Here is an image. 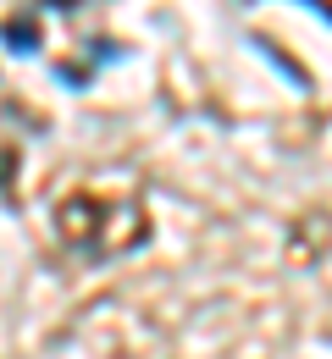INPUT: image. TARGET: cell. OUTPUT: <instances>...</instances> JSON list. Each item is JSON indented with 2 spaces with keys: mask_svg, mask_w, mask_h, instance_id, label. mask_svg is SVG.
Here are the masks:
<instances>
[{
  "mask_svg": "<svg viewBox=\"0 0 332 359\" xmlns=\"http://www.w3.org/2000/svg\"><path fill=\"white\" fill-rule=\"evenodd\" d=\"M50 226H55V243L84 260V266H111L122 255H133L150 243V205H144L139 182H78L72 194L55 199L50 210Z\"/></svg>",
  "mask_w": 332,
  "mask_h": 359,
  "instance_id": "6da1fadb",
  "label": "cell"
},
{
  "mask_svg": "<svg viewBox=\"0 0 332 359\" xmlns=\"http://www.w3.org/2000/svg\"><path fill=\"white\" fill-rule=\"evenodd\" d=\"M310 6H316V11H327V0H310Z\"/></svg>",
  "mask_w": 332,
  "mask_h": 359,
  "instance_id": "7a4b0ae2",
  "label": "cell"
}]
</instances>
